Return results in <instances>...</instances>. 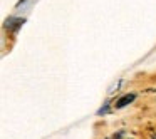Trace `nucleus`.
I'll list each match as a JSON object with an SVG mask.
<instances>
[{
    "instance_id": "f257e3e1",
    "label": "nucleus",
    "mask_w": 156,
    "mask_h": 139,
    "mask_svg": "<svg viewBox=\"0 0 156 139\" xmlns=\"http://www.w3.org/2000/svg\"><path fill=\"white\" fill-rule=\"evenodd\" d=\"M136 99V96L134 94H126V96H122L121 99H119L118 102H116V109H122V107H126L128 104H131L133 101Z\"/></svg>"
},
{
    "instance_id": "f03ea898",
    "label": "nucleus",
    "mask_w": 156,
    "mask_h": 139,
    "mask_svg": "<svg viewBox=\"0 0 156 139\" xmlns=\"http://www.w3.org/2000/svg\"><path fill=\"white\" fill-rule=\"evenodd\" d=\"M22 24H24V19H9L5 27L7 29H17V27H20Z\"/></svg>"
}]
</instances>
